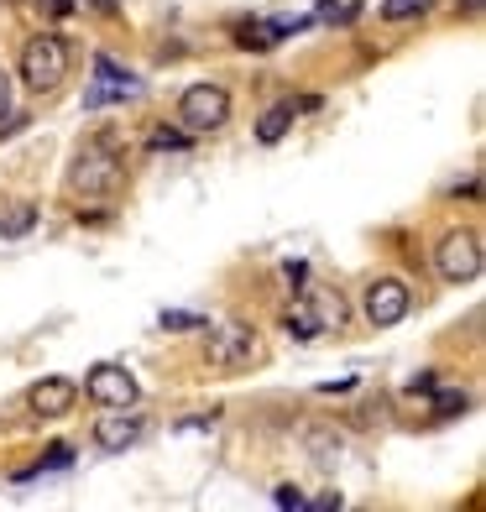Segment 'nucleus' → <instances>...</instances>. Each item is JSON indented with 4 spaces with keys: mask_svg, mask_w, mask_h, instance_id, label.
<instances>
[{
    "mask_svg": "<svg viewBox=\"0 0 486 512\" xmlns=\"http://www.w3.org/2000/svg\"><path fill=\"white\" fill-rule=\"evenodd\" d=\"M74 403H79V387L68 382V377H48V382H37V387L27 392V408H32L37 418H63Z\"/></svg>",
    "mask_w": 486,
    "mask_h": 512,
    "instance_id": "obj_10",
    "label": "nucleus"
},
{
    "mask_svg": "<svg viewBox=\"0 0 486 512\" xmlns=\"http://www.w3.org/2000/svg\"><path fill=\"white\" fill-rule=\"evenodd\" d=\"M434 0H382V21H408V16H424Z\"/></svg>",
    "mask_w": 486,
    "mask_h": 512,
    "instance_id": "obj_14",
    "label": "nucleus"
},
{
    "mask_svg": "<svg viewBox=\"0 0 486 512\" xmlns=\"http://www.w3.org/2000/svg\"><path fill=\"white\" fill-rule=\"evenodd\" d=\"M68 460H74V450H68V445H53V455H48V460H37L32 471H21L16 481H32V476H42V471H63Z\"/></svg>",
    "mask_w": 486,
    "mask_h": 512,
    "instance_id": "obj_17",
    "label": "nucleus"
},
{
    "mask_svg": "<svg viewBox=\"0 0 486 512\" xmlns=\"http://www.w3.org/2000/svg\"><path fill=\"white\" fill-rule=\"evenodd\" d=\"M460 11H466V16H481V0H460Z\"/></svg>",
    "mask_w": 486,
    "mask_h": 512,
    "instance_id": "obj_24",
    "label": "nucleus"
},
{
    "mask_svg": "<svg viewBox=\"0 0 486 512\" xmlns=\"http://www.w3.org/2000/svg\"><path fill=\"white\" fill-rule=\"evenodd\" d=\"M121 183H126V168H121V157H115L110 136H95V142L79 147L74 168H68V189L84 194V199H110Z\"/></svg>",
    "mask_w": 486,
    "mask_h": 512,
    "instance_id": "obj_1",
    "label": "nucleus"
},
{
    "mask_svg": "<svg viewBox=\"0 0 486 512\" xmlns=\"http://www.w3.org/2000/svg\"><path fill=\"white\" fill-rule=\"evenodd\" d=\"M434 272L445 283H476L481 277V236L476 230H445L434 246Z\"/></svg>",
    "mask_w": 486,
    "mask_h": 512,
    "instance_id": "obj_5",
    "label": "nucleus"
},
{
    "mask_svg": "<svg viewBox=\"0 0 486 512\" xmlns=\"http://www.w3.org/2000/svg\"><path fill=\"white\" fill-rule=\"evenodd\" d=\"M32 225H37V209H32V204H16V209H11V220L0 225V236H27Z\"/></svg>",
    "mask_w": 486,
    "mask_h": 512,
    "instance_id": "obj_16",
    "label": "nucleus"
},
{
    "mask_svg": "<svg viewBox=\"0 0 486 512\" xmlns=\"http://www.w3.org/2000/svg\"><path fill=\"white\" fill-rule=\"evenodd\" d=\"M68 74V42L53 37V32H37L27 37V48H21V84L32 89V95H53Z\"/></svg>",
    "mask_w": 486,
    "mask_h": 512,
    "instance_id": "obj_2",
    "label": "nucleus"
},
{
    "mask_svg": "<svg viewBox=\"0 0 486 512\" xmlns=\"http://www.w3.org/2000/svg\"><path fill=\"white\" fill-rule=\"evenodd\" d=\"M142 79H131L115 58H95V84L84 89V110H105V105H126L142 95Z\"/></svg>",
    "mask_w": 486,
    "mask_h": 512,
    "instance_id": "obj_6",
    "label": "nucleus"
},
{
    "mask_svg": "<svg viewBox=\"0 0 486 512\" xmlns=\"http://www.w3.org/2000/svg\"><path fill=\"white\" fill-rule=\"evenodd\" d=\"M434 413H445V418L466 413V392H439V398H434Z\"/></svg>",
    "mask_w": 486,
    "mask_h": 512,
    "instance_id": "obj_19",
    "label": "nucleus"
},
{
    "mask_svg": "<svg viewBox=\"0 0 486 512\" xmlns=\"http://www.w3.org/2000/svg\"><path fill=\"white\" fill-rule=\"evenodd\" d=\"M283 330H288L293 340H314V335H324V324H319V309H314V298H304V304H293V309L283 314Z\"/></svg>",
    "mask_w": 486,
    "mask_h": 512,
    "instance_id": "obj_11",
    "label": "nucleus"
},
{
    "mask_svg": "<svg viewBox=\"0 0 486 512\" xmlns=\"http://www.w3.org/2000/svg\"><path fill=\"white\" fill-rule=\"evenodd\" d=\"M95 6H100V11H115V0H95Z\"/></svg>",
    "mask_w": 486,
    "mask_h": 512,
    "instance_id": "obj_25",
    "label": "nucleus"
},
{
    "mask_svg": "<svg viewBox=\"0 0 486 512\" xmlns=\"http://www.w3.org/2000/svg\"><path fill=\"white\" fill-rule=\"evenodd\" d=\"M142 434H147V424H142L131 408H110L100 424H95V445H100V450H131Z\"/></svg>",
    "mask_w": 486,
    "mask_h": 512,
    "instance_id": "obj_9",
    "label": "nucleus"
},
{
    "mask_svg": "<svg viewBox=\"0 0 486 512\" xmlns=\"http://www.w3.org/2000/svg\"><path fill=\"white\" fill-rule=\"evenodd\" d=\"M293 126V105H272L267 115H262V121H257V142H283V131Z\"/></svg>",
    "mask_w": 486,
    "mask_h": 512,
    "instance_id": "obj_12",
    "label": "nucleus"
},
{
    "mask_svg": "<svg viewBox=\"0 0 486 512\" xmlns=\"http://www.w3.org/2000/svg\"><path fill=\"white\" fill-rule=\"evenodd\" d=\"M314 309H319L324 330H340V324H345V298L340 293H314Z\"/></svg>",
    "mask_w": 486,
    "mask_h": 512,
    "instance_id": "obj_13",
    "label": "nucleus"
},
{
    "mask_svg": "<svg viewBox=\"0 0 486 512\" xmlns=\"http://www.w3.org/2000/svg\"><path fill=\"white\" fill-rule=\"evenodd\" d=\"M356 0H319V21H351Z\"/></svg>",
    "mask_w": 486,
    "mask_h": 512,
    "instance_id": "obj_18",
    "label": "nucleus"
},
{
    "mask_svg": "<svg viewBox=\"0 0 486 512\" xmlns=\"http://www.w3.org/2000/svg\"><path fill=\"white\" fill-rule=\"evenodd\" d=\"M272 502H277V507H293V512H298V507H304V492H298V486H277V492H272Z\"/></svg>",
    "mask_w": 486,
    "mask_h": 512,
    "instance_id": "obj_21",
    "label": "nucleus"
},
{
    "mask_svg": "<svg viewBox=\"0 0 486 512\" xmlns=\"http://www.w3.org/2000/svg\"><path fill=\"white\" fill-rule=\"evenodd\" d=\"M84 392L100 408H136V398H142V392H136V377H131L126 366H95L84 377Z\"/></svg>",
    "mask_w": 486,
    "mask_h": 512,
    "instance_id": "obj_8",
    "label": "nucleus"
},
{
    "mask_svg": "<svg viewBox=\"0 0 486 512\" xmlns=\"http://www.w3.org/2000/svg\"><path fill=\"white\" fill-rule=\"evenodd\" d=\"M0 115H11V74L0 68Z\"/></svg>",
    "mask_w": 486,
    "mask_h": 512,
    "instance_id": "obj_22",
    "label": "nucleus"
},
{
    "mask_svg": "<svg viewBox=\"0 0 486 512\" xmlns=\"http://www.w3.org/2000/svg\"><path fill=\"white\" fill-rule=\"evenodd\" d=\"M408 309H413V293H408L403 277H377V283L366 288V324H377V330L403 324Z\"/></svg>",
    "mask_w": 486,
    "mask_h": 512,
    "instance_id": "obj_7",
    "label": "nucleus"
},
{
    "mask_svg": "<svg viewBox=\"0 0 486 512\" xmlns=\"http://www.w3.org/2000/svg\"><path fill=\"white\" fill-rule=\"evenodd\" d=\"M304 507H314V512H330V507H340V492H330V497H314V502H304Z\"/></svg>",
    "mask_w": 486,
    "mask_h": 512,
    "instance_id": "obj_23",
    "label": "nucleus"
},
{
    "mask_svg": "<svg viewBox=\"0 0 486 512\" xmlns=\"http://www.w3.org/2000/svg\"><path fill=\"white\" fill-rule=\"evenodd\" d=\"M162 330H173V335H183V330H199V324H210L204 314H189V309H162Z\"/></svg>",
    "mask_w": 486,
    "mask_h": 512,
    "instance_id": "obj_15",
    "label": "nucleus"
},
{
    "mask_svg": "<svg viewBox=\"0 0 486 512\" xmlns=\"http://www.w3.org/2000/svg\"><path fill=\"white\" fill-rule=\"evenodd\" d=\"M178 121L189 136H204V131H220L230 121V89L225 84H189L178 95Z\"/></svg>",
    "mask_w": 486,
    "mask_h": 512,
    "instance_id": "obj_4",
    "label": "nucleus"
},
{
    "mask_svg": "<svg viewBox=\"0 0 486 512\" xmlns=\"http://www.w3.org/2000/svg\"><path fill=\"white\" fill-rule=\"evenodd\" d=\"M152 147H157V152H178V147H189V136H183V131H157Z\"/></svg>",
    "mask_w": 486,
    "mask_h": 512,
    "instance_id": "obj_20",
    "label": "nucleus"
},
{
    "mask_svg": "<svg viewBox=\"0 0 486 512\" xmlns=\"http://www.w3.org/2000/svg\"><path fill=\"white\" fill-rule=\"evenodd\" d=\"M251 361H262V340L251 324L230 319V324H215L210 345H204V366L220 371V377H236V371H246Z\"/></svg>",
    "mask_w": 486,
    "mask_h": 512,
    "instance_id": "obj_3",
    "label": "nucleus"
}]
</instances>
